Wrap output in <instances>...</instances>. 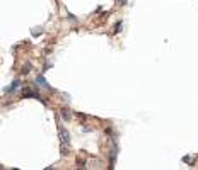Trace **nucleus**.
Segmentation results:
<instances>
[{"mask_svg": "<svg viewBox=\"0 0 198 170\" xmlns=\"http://www.w3.org/2000/svg\"><path fill=\"white\" fill-rule=\"evenodd\" d=\"M58 133H60V138H62V155L65 157V155H67V145H68V141H70V136H68V133L63 129L62 124L58 126Z\"/></svg>", "mask_w": 198, "mask_h": 170, "instance_id": "obj_1", "label": "nucleus"}, {"mask_svg": "<svg viewBox=\"0 0 198 170\" xmlns=\"http://www.w3.org/2000/svg\"><path fill=\"white\" fill-rule=\"evenodd\" d=\"M24 97H32V99H38V100H41V95H39L38 92L31 90V89H26V90H24Z\"/></svg>", "mask_w": 198, "mask_h": 170, "instance_id": "obj_2", "label": "nucleus"}, {"mask_svg": "<svg viewBox=\"0 0 198 170\" xmlns=\"http://www.w3.org/2000/svg\"><path fill=\"white\" fill-rule=\"evenodd\" d=\"M36 82H38V85H41V87H44V89H50V85L46 83V80H44L43 77H38V78H36Z\"/></svg>", "mask_w": 198, "mask_h": 170, "instance_id": "obj_3", "label": "nucleus"}, {"mask_svg": "<svg viewBox=\"0 0 198 170\" xmlns=\"http://www.w3.org/2000/svg\"><path fill=\"white\" fill-rule=\"evenodd\" d=\"M62 117H63L65 121L70 117V112H68V109H62Z\"/></svg>", "mask_w": 198, "mask_h": 170, "instance_id": "obj_4", "label": "nucleus"}, {"mask_svg": "<svg viewBox=\"0 0 198 170\" xmlns=\"http://www.w3.org/2000/svg\"><path fill=\"white\" fill-rule=\"evenodd\" d=\"M17 87H19V80H15V82H12V85L9 87V92H10V90H14V89H17Z\"/></svg>", "mask_w": 198, "mask_h": 170, "instance_id": "obj_5", "label": "nucleus"}]
</instances>
